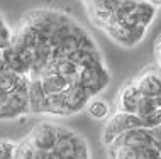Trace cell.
Listing matches in <instances>:
<instances>
[{
	"mask_svg": "<svg viewBox=\"0 0 161 159\" xmlns=\"http://www.w3.org/2000/svg\"><path fill=\"white\" fill-rule=\"evenodd\" d=\"M85 110H86V114H88L93 120H107L112 115L110 103L105 102V100H102L100 97L90 98V102L86 103Z\"/></svg>",
	"mask_w": 161,
	"mask_h": 159,
	"instance_id": "9",
	"label": "cell"
},
{
	"mask_svg": "<svg viewBox=\"0 0 161 159\" xmlns=\"http://www.w3.org/2000/svg\"><path fill=\"white\" fill-rule=\"evenodd\" d=\"M108 83H110V71L105 66L103 59L83 66L76 78V85H80L92 98L98 97L100 92H103L108 87Z\"/></svg>",
	"mask_w": 161,
	"mask_h": 159,
	"instance_id": "2",
	"label": "cell"
},
{
	"mask_svg": "<svg viewBox=\"0 0 161 159\" xmlns=\"http://www.w3.org/2000/svg\"><path fill=\"white\" fill-rule=\"evenodd\" d=\"M17 142L10 139H0V159H14Z\"/></svg>",
	"mask_w": 161,
	"mask_h": 159,
	"instance_id": "11",
	"label": "cell"
},
{
	"mask_svg": "<svg viewBox=\"0 0 161 159\" xmlns=\"http://www.w3.org/2000/svg\"><path fill=\"white\" fill-rule=\"evenodd\" d=\"M146 2L153 3V5H154L156 8H159V7H161V0H146Z\"/></svg>",
	"mask_w": 161,
	"mask_h": 159,
	"instance_id": "14",
	"label": "cell"
},
{
	"mask_svg": "<svg viewBox=\"0 0 161 159\" xmlns=\"http://www.w3.org/2000/svg\"><path fill=\"white\" fill-rule=\"evenodd\" d=\"M132 129H149L147 122L144 117H139V115H132V114H124V112H114L110 115L102 129V144L107 146L115 140L120 134Z\"/></svg>",
	"mask_w": 161,
	"mask_h": 159,
	"instance_id": "3",
	"label": "cell"
},
{
	"mask_svg": "<svg viewBox=\"0 0 161 159\" xmlns=\"http://www.w3.org/2000/svg\"><path fill=\"white\" fill-rule=\"evenodd\" d=\"M141 98H142V93L137 90L136 83L132 80H129L127 83H124L120 87L119 93L115 95V100H114L115 112H124V114L136 115V109Z\"/></svg>",
	"mask_w": 161,
	"mask_h": 159,
	"instance_id": "7",
	"label": "cell"
},
{
	"mask_svg": "<svg viewBox=\"0 0 161 159\" xmlns=\"http://www.w3.org/2000/svg\"><path fill=\"white\" fill-rule=\"evenodd\" d=\"M117 5H119V0H98V2L88 5L86 10H88V17L92 24L102 29L107 24V20L110 19V15L114 14Z\"/></svg>",
	"mask_w": 161,
	"mask_h": 159,
	"instance_id": "8",
	"label": "cell"
},
{
	"mask_svg": "<svg viewBox=\"0 0 161 159\" xmlns=\"http://www.w3.org/2000/svg\"><path fill=\"white\" fill-rule=\"evenodd\" d=\"M61 127L63 125L51 122V120H42L36 127H32V130L25 135V139L36 151L51 152L56 149V144L59 140V134H61Z\"/></svg>",
	"mask_w": 161,
	"mask_h": 159,
	"instance_id": "4",
	"label": "cell"
},
{
	"mask_svg": "<svg viewBox=\"0 0 161 159\" xmlns=\"http://www.w3.org/2000/svg\"><path fill=\"white\" fill-rule=\"evenodd\" d=\"M156 12L158 8L146 0H119V5L105 25H119V27L147 31L156 19Z\"/></svg>",
	"mask_w": 161,
	"mask_h": 159,
	"instance_id": "1",
	"label": "cell"
},
{
	"mask_svg": "<svg viewBox=\"0 0 161 159\" xmlns=\"http://www.w3.org/2000/svg\"><path fill=\"white\" fill-rule=\"evenodd\" d=\"M12 36H14V31H12V29L8 27V25H7L5 22L0 24V51L10 46V42H12Z\"/></svg>",
	"mask_w": 161,
	"mask_h": 159,
	"instance_id": "12",
	"label": "cell"
},
{
	"mask_svg": "<svg viewBox=\"0 0 161 159\" xmlns=\"http://www.w3.org/2000/svg\"><path fill=\"white\" fill-rule=\"evenodd\" d=\"M2 59H3V63L7 64L8 71L17 73V75H22V76H27V68H25L22 58H20V54L17 53L12 46L2 49Z\"/></svg>",
	"mask_w": 161,
	"mask_h": 159,
	"instance_id": "10",
	"label": "cell"
},
{
	"mask_svg": "<svg viewBox=\"0 0 161 159\" xmlns=\"http://www.w3.org/2000/svg\"><path fill=\"white\" fill-rule=\"evenodd\" d=\"M154 59H156V68L161 71V34L154 42Z\"/></svg>",
	"mask_w": 161,
	"mask_h": 159,
	"instance_id": "13",
	"label": "cell"
},
{
	"mask_svg": "<svg viewBox=\"0 0 161 159\" xmlns=\"http://www.w3.org/2000/svg\"><path fill=\"white\" fill-rule=\"evenodd\" d=\"M2 22H5V20H3V17H2V14H0V24Z\"/></svg>",
	"mask_w": 161,
	"mask_h": 159,
	"instance_id": "15",
	"label": "cell"
},
{
	"mask_svg": "<svg viewBox=\"0 0 161 159\" xmlns=\"http://www.w3.org/2000/svg\"><path fill=\"white\" fill-rule=\"evenodd\" d=\"M108 159H161V151L153 146H107Z\"/></svg>",
	"mask_w": 161,
	"mask_h": 159,
	"instance_id": "5",
	"label": "cell"
},
{
	"mask_svg": "<svg viewBox=\"0 0 161 159\" xmlns=\"http://www.w3.org/2000/svg\"><path fill=\"white\" fill-rule=\"evenodd\" d=\"M132 81L144 97L156 98L161 95V71L156 66L144 68L137 76H134Z\"/></svg>",
	"mask_w": 161,
	"mask_h": 159,
	"instance_id": "6",
	"label": "cell"
}]
</instances>
